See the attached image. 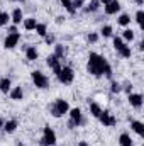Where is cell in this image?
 <instances>
[{
	"mask_svg": "<svg viewBox=\"0 0 144 146\" xmlns=\"http://www.w3.org/2000/svg\"><path fill=\"white\" fill-rule=\"evenodd\" d=\"M87 68L93 76H104V75L105 76H112V68H110L108 61L104 56H100L98 53H90Z\"/></svg>",
	"mask_w": 144,
	"mask_h": 146,
	"instance_id": "1",
	"label": "cell"
},
{
	"mask_svg": "<svg viewBox=\"0 0 144 146\" xmlns=\"http://www.w3.org/2000/svg\"><path fill=\"white\" fill-rule=\"evenodd\" d=\"M68 110H70V104H68V100H65V99H56V100L53 102V106H51V114H53V117H63L65 114H68Z\"/></svg>",
	"mask_w": 144,
	"mask_h": 146,
	"instance_id": "2",
	"label": "cell"
},
{
	"mask_svg": "<svg viewBox=\"0 0 144 146\" xmlns=\"http://www.w3.org/2000/svg\"><path fill=\"white\" fill-rule=\"evenodd\" d=\"M56 76H58V80H59L61 83L70 85L73 80H75V72H73L71 66H61L59 72L56 73Z\"/></svg>",
	"mask_w": 144,
	"mask_h": 146,
	"instance_id": "3",
	"label": "cell"
},
{
	"mask_svg": "<svg viewBox=\"0 0 144 146\" xmlns=\"http://www.w3.org/2000/svg\"><path fill=\"white\" fill-rule=\"evenodd\" d=\"M31 78H32V83L36 85L37 88H48V85H49V80H48V76L44 75L42 72H39V70H34V72L31 73Z\"/></svg>",
	"mask_w": 144,
	"mask_h": 146,
	"instance_id": "4",
	"label": "cell"
},
{
	"mask_svg": "<svg viewBox=\"0 0 144 146\" xmlns=\"http://www.w3.org/2000/svg\"><path fill=\"white\" fill-rule=\"evenodd\" d=\"M54 145H56V133H54L49 126H46V127L42 129L41 146H54Z\"/></svg>",
	"mask_w": 144,
	"mask_h": 146,
	"instance_id": "5",
	"label": "cell"
},
{
	"mask_svg": "<svg viewBox=\"0 0 144 146\" xmlns=\"http://www.w3.org/2000/svg\"><path fill=\"white\" fill-rule=\"evenodd\" d=\"M97 119H100V122H102L104 126H107V127H114V126L117 124V119H115V115H114L110 110H104L102 109L100 115H98Z\"/></svg>",
	"mask_w": 144,
	"mask_h": 146,
	"instance_id": "6",
	"label": "cell"
},
{
	"mask_svg": "<svg viewBox=\"0 0 144 146\" xmlns=\"http://www.w3.org/2000/svg\"><path fill=\"white\" fill-rule=\"evenodd\" d=\"M20 41V33H9L5 41H3V48L5 49H14Z\"/></svg>",
	"mask_w": 144,
	"mask_h": 146,
	"instance_id": "7",
	"label": "cell"
},
{
	"mask_svg": "<svg viewBox=\"0 0 144 146\" xmlns=\"http://www.w3.org/2000/svg\"><path fill=\"white\" fill-rule=\"evenodd\" d=\"M68 115H70V126H80L81 124V110L78 107H73L68 110Z\"/></svg>",
	"mask_w": 144,
	"mask_h": 146,
	"instance_id": "8",
	"label": "cell"
},
{
	"mask_svg": "<svg viewBox=\"0 0 144 146\" xmlns=\"http://www.w3.org/2000/svg\"><path fill=\"white\" fill-rule=\"evenodd\" d=\"M104 10L107 15H115L120 10V2L119 0H110L107 5H104Z\"/></svg>",
	"mask_w": 144,
	"mask_h": 146,
	"instance_id": "9",
	"label": "cell"
},
{
	"mask_svg": "<svg viewBox=\"0 0 144 146\" xmlns=\"http://www.w3.org/2000/svg\"><path fill=\"white\" fill-rule=\"evenodd\" d=\"M10 21H12L14 26L22 24V21H24V14H22V9H20V7H15V9L12 10V14H10Z\"/></svg>",
	"mask_w": 144,
	"mask_h": 146,
	"instance_id": "10",
	"label": "cell"
},
{
	"mask_svg": "<svg viewBox=\"0 0 144 146\" xmlns=\"http://www.w3.org/2000/svg\"><path fill=\"white\" fill-rule=\"evenodd\" d=\"M46 63H48V66L53 70L54 73L59 72V68H61V65H59V60L54 56V54H51V56H48V60H46Z\"/></svg>",
	"mask_w": 144,
	"mask_h": 146,
	"instance_id": "11",
	"label": "cell"
},
{
	"mask_svg": "<svg viewBox=\"0 0 144 146\" xmlns=\"http://www.w3.org/2000/svg\"><path fill=\"white\" fill-rule=\"evenodd\" d=\"M129 104L136 109H139L143 106V95L141 94H129Z\"/></svg>",
	"mask_w": 144,
	"mask_h": 146,
	"instance_id": "12",
	"label": "cell"
},
{
	"mask_svg": "<svg viewBox=\"0 0 144 146\" xmlns=\"http://www.w3.org/2000/svg\"><path fill=\"white\" fill-rule=\"evenodd\" d=\"M9 95H10L12 100H22L24 99V90H22V87H12Z\"/></svg>",
	"mask_w": 144,
	"mask_h": 146,
	"instance_id": "13",
	"label": "cell"
},
{
	"mask_svg": "<svg viewBox=\"0 0 144 146\" xmlns=\"http://www.w3.org/2000/svg\"><path fill=\"white\" fill-rule=\"evenodd\" d=\"M10 90H12V82H10V78H7V76L0 78V92H2V94H9Z\"/></svg>",
	"mask_w": 144,
	"mask_h": 146,
	"instance_id": "14",
	"label": "cell"
},
{
	"mask_svg": "<svg viewBox=\"0 0 144 146\" xmlns=\"http://www.w3.org/2000/svg\"><path fill=\"white\" fill-rule=\"evenodd\" d=\"M17 126H19V124H17V121H14V119H10V121H5V122H3V127H2V129H3L5 133H9V134H12V133H15V129H17Z\"/></svg>",
	"mask_w": 144,
	"mask_h": 146,
	"instance_id": "15",
	"label": "cell"
},
{
	"mask_svg": "<svg viewBox=\"0 0 144 146\" xmlns=\"http://www.w3.org/2000/svg\"><path fill=\"white\" fill-rule=\"evenodd\" d=\"M26 58H27L29 61H36L37 58H39V53H37L36 46H29V48L26 49Z\"/></svg>",
	"mask_w": 144,
	"mask_h": 146,
	"instance_id": "16",
	"label": "cell"
},
{
	"mask_svg": "<svg viewBox=\"0 0 144 146\" xmlns=\"http://www.w3.org/2000/svg\"><path fill=\"white\" fill-rule=\"evenodd\" d=\"M131 129H132L136 134H139V136L144 134V124L141 121H131Z\"/></svg>",
	"mask_w": 144,
	"mask_h": 146,
	"instance_id": "17",
	"label": "cell"
},
{
	"mask_svg": "<svg viewBox=\"0 0 144 146\" xmlns=\"http://www.w3.org/2000/svg\"><path fill=\"white\" fill-rule=\"evenodd\" d=\"M22 24H24V29H26V31H34L36 26H37V21L34 17H27V19L22 21Z\"/></svg>",
	"mask_w": 144,
	"mask_h": 146,
	"instance_id": "18",
	"label": "cell"
},
{
	"mask_svg": "<svg viewBox=\"0 0 144 146\" xmlns=\"http://www.w3.org/2000/svg\"><path fill=\"white\" fill-rule=\"evenodd\" d=\"M119 145L120 146H132V139H131V136H129L127 133H122V134L119 136Z\"/></svg>",
	"mask_w": 144,
	"mask_h": 146,
	"instance_id": "19",
	"label": "cell"
},
{
	"mask_svg": "<svg viewBox=\"0 0 144 146\" xmlns=\"http://www.w3.org/2000/svg\"><path fill=\"white\" fill-rule=\"evenodd\" d=\"M117 24H119V26H124V27H127V26L131 24V17H129L127 14H120V15L117 17Z\"/></svg>",
	"mask_w": 144,
	"mask_h": 146,
	"instance_id": "20",
	"label": "cell"
},
{
	"mask_svg": "<svg viewBox=\"0 0 144 146\" xmlns=\"http://www.w3.org/2000/svg\"><path fill=\"white\" fill-rule=\"evenodd\" d=\"M36 34L37 36H41V37H44L46 34H48V26L46 24H42V22H37V26H36Z\"/></svg>",
	"mask_w": 144,
	"mask_h": 146,
	"instance_id": "21",
	"label": "cell"
},
{
	"mask_svg": "<svg viewBox=\"0 0 144 146\" xmlns=\"http://www.w3.org/2000/svg\"><path fill=\"white\" fill-rule=\"evenodd\" d=\"M100 112H102V107H100L97 102H92V104H90V114H92L93 117H98Z\"/></svg>",
	"mask_w": 144,
	"mask_h": 146,
	"instance_id": "22",
	"label": "cell"
},
{
	"mask_svg": "<svg viewBox=\"0 0 144 146\" xmlns=\"http://www.w3.org/2000/svg\"><path fill=\"white\" fill-rule=\"evenodd\" d=\"M65 51H66V49L63 48V44H56V46H54V56H56L58 60H61V58L65 56Z\"/></svg>",
	"mask_w": 144,
	"mask_h": 146,
	"instance_id": "23",
	"label": "cell"
},
{
	"mask_svg": "<svg viewBox=\"0 0 144 146\" xmlns=\"http://www.w3.org/2000/svg\"><path fill=\"white\" fill-rule=\"evenodd\" d=\"M100 9V0H90V5L87 7V12H95Z\"/></svg>",
	"mask_w": 144,
	"mask_h": 146,
	"instance_id": "24",
	"label": "cell"
},
{
	"mask_svg": "<svg viewBox=\"0 0 144 146\" xmlns=\"http://www.w3.org/2000/svg\"><path fill=\"white\" fill-rule=\"evenodd\" d=\"M122 37L127 41V42H131V41H134V31L132 29H124V33H122Z\"/></svg>",
	"mask_w": 144,
	"mask_h": 146,
	"instance_id": "25",
	"label": "cell"
},
{
	"mask_svg": "<svg viewBox=\"0 0 144 146\" xmlns=\"http://www.w3.org/2000/svg\"><path fill=\"white\" fill-rule=\"evenodd\" d=\"M100 34H102L104 37H112L114 36V29H112V26H104L102 31H100Z\"/></svg>",
	"mask_w": 144,
	"mask_h": 146,
	"instance_id": "26",
	"label": "cell"
},
{
	"mask_svg": "<svg viewBox=\"0 0 144 146\" xmlns=\"http://www.w3.org/2000/svg\"><path fill=\"white\" fill-rule=\"evenodd\" d=\"M9 21H10V15H9L7 12H2V10H0V27H2V26H7Z\"/></svg>",
	"mask_w": 144,
	"mask_h": 146,
	"instance_id": "27",
	"label": "cell"
},
{
	"mask_svg": "<svg viewBox=\"0 0 144 146\" xmlns=\"http://www.w3.org/2000/svg\"><path fill=\"white\" fill-rule=\"evenodd\" d=\"M136 21H137V24H139L141 27H144V12L141 10V9L136 12Z\"/></svg>",
	"mask_w": 144,
	"mask_h": 146,
	"instance_id": "28",
	"label": "cell"
},
{
	"mask_svg": "<svg viewBox=\"0 0 144 146\" xmlns=\"http://www.w3.org/2000/svg\"><path fill=\"white\" fill-rule=\"evenodd\" d=\"M61 2V5L68 10V12H75V9H73V3H71V0H59Z\"/></svg>",
	"mask_w": 144,
	"mask_h": 146,
	"instance_id": "29",
	"label": "cell"
},
{
	"mask_svg": "<svg viewBox=\"0 0 144 146\" xmlns=\"http://www.w3.org/2000/svg\"><path fill=\"white\" fill-rule=\"evenodd\" d=\"M110 90H112V94H119V92L122 90V88H120V83H119V82H112Z\"/></svg>",
	"mask_w": 144,
	"mask_h": 146,
	"instance_id": "30",
	"label": "cell"
},
{
	"mask_svg": "<svg viewBox=\"0 0 144 146\" xmlns=\"http://www.w3.org/2000/svg\"><path fill=\"white\" fill-rule=\"evenodd\" d=\"M85 2H87V0H71L73 9H81V7L85 5Z\"/></svg>",
	"mask_w": 144,
	"mask_h": 146,
	"instance_id": "31",
	"label": "cell"
},
{
	"mask_svg": "<svg viewBox=\"0 0 144 146\" xmlns=\"http://www.w3.org/2000/svg\"><path fill=\"white\" fill-rule=\"evenodd\" d=\"M97 39H98V36H97L95 33H92V34H88V41H90V42H97Z\"/></svg>",
	"mask_w": 144,
	"mask_h": 146,
	"instance_id": "32",
	"label": "cell"
},
{
	"mask_svg": "<svg viewBox=\"0 0 144 146\" xmlns=\"http://www.w3.org/2000/svg\"><path fill=\"white\" fill-rule=\"evenodd\" d=\"M46 42H48V44H49V42H54V37H51V36H48V34H46Z\"/></svg>",
	"mask_w": 144,
	"mask_h": 146,
	"instance_id": "33",
	"label": "cell"
},
{
	"mask_svg": "<svg viewBox=\"0 0 144 146\" xmlns=\"http://www.w3.org/2000/svg\"><path fill=\"white\" fill-rule=\"evenodd\" d=\"M9 33H17V26H14V24H12V26L9 27Z\"/></svg>",
	"mask_w": 144,
	"mask_h": 146,
	"instance_id": "34",
	"label": "cell"
},
{
	"mask_svg": "<svg viewBox=\"0 0 144 146\" xmlns=\"http://www.w3.org/2000/svg\"><path fill=\"white\" fill-rule=\"evenodd\" d=\"M76 146H90V145H88L87 141H80V143H78V145H76Z\"/></svg>",
	"mask_w": 144,
	"mask_h": 146,
	"instance_id": "35",
	"label": "cell"
},
{
	"mask_svg": "<svg viewBox=\"0 0 144 146\" xmlns=\"http://www.w3.org/2000/svg\"><path fill=\"white\" fill-rule=\"evenodd\" d=\"M110 0H100V5H107Z\"/></svg>",
	"mask_w": 144,
	"mask_h": 146,
	"instance_id": "36",
	"label": "cell"
},
{
	"mask_svg": "<svg viewBox=\"0 0 144 146\" xmlns=\"http://www.w3.org/2000/svg\"><path fill=\"white\" fill-rule=\"evenodd\" d=\"M3 122H5V121H3V119H2V117H0V129H2V127H3Z\"/></svg>",
	"mask_w": 144,
	"mask_h": 146,
	"instance_id": "37",
	"label": "cell"
},
{
	"mask_svg": "<svg viewBox=\"0 0 144 146\" xmlns=\"http://www.w3.org/2000/svg\"><path fill=\"white\" fill-rule=\"evenodd\" d=\"M136 3H137V5H143V3H144V0H136Z\"/></svg>",
	"mask_w": 144,
	"mask_h": 146,
	"instance_id": "38",
	"label": "cell"
},
{
	"mask_svg": "<svg viewBox=\"0 0 144 146\" xmlns=\"http://www.w3.org/2000/svg\"><path fill=\"white\" fill-rule=\"evenodd\" d=\"M15 146H24V145H22V143H20V141H19V143H17V145H15Z\"/></svg>",
	"mask_w": 144,
	"mask_h": 146,
	"instance_id": "39",
	"label": "cell"
},
{
	"mask_svg": "<svg viewBox=\"0 0 144 146\" xmlns=\"http://www.w3.org/2000/svg\"><path fill=\"white\" fill-rule=\"evenodd\" d=\"M17 2H22V0H17Z\"/></svg>",
	"mask_w": 144,
	"mask_h": 146,
	"instance_id": "40",
	"label": "cell"
},
{
	"mask_svg": "<svg viewBox=\"0 0 144 146\" xmlns=\"http://www.w3.org/2000/svg\"><path fill=\"white\" fill-rule=\"evenodd\" d=\"M54 146H56V145H54Z\"/></svg>",
	"mask_w": 144,
	"mask_h": 146,
	"instance_id": "41",
	"label": "cell"
}]
</instances>
